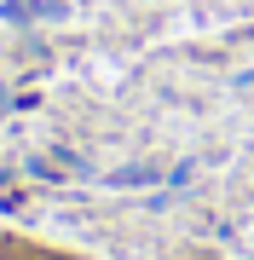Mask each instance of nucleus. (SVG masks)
Instances as JSON below:
<instances>
[{
  "mask_svg": "<svg viewBox=\"0 0 254 260\" xmlns=\"http://www.w3.org/2000/svg\"><path fill=\"white\" fill-rule=\"evenodd\" d=\"M0 260H58V254H47V249H29V243H0Z\"/></svg>",
  "mask_w": 254,
  "mask_h": 260,
  "instance_id": "f257e3e1",
  "label": "nucleus"
}]
</instances>
